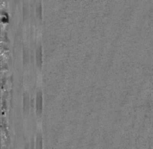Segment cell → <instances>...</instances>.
Returning a JSON list of instances; mask_svg holds the SVG:
<instances>
[{
    "mask_svg": "<svg viewBox=\"0 0 153 149\" xmlns=\"http://www.w3.org/2000/svg\"><path fill=\"white\" fill-rule=\"evenodd\" d=\"M42 103H43V96L42 91L40 88L36 90V113L38 115H40L42 112Z\"/></svg>",
    "mask_w": 153,
    "mask_h": 149,
    "instance_id": "1",
    "label": "cell"
},
{
    "mask_svg": "<svg viewBox=\"0 0 153 149\" xmlns=\"http://www.w3.org/2000/svg\"><path fill=\"white\" fill-rule=\"evenodd\" d=\"M36 66L39 69H41L42 66V46L40 42H39L36 44Z\"/></svg>",
    "mask_w": 153,
    "mask_h": 149,
    "instance_id": "2",
    "label": "cell"
},
{
    "mask_svg": "<svg viewBox=\"0 0 153 149\" xmlns=\"http://www.w3.org/2000/svg\"><path fill=\"white\" fill-rule=\"evenodd\" d=\"M23 105H24V114H27L30 107V97L27 90H25L23 94Z\"/></svg>",
    "mask_w": 153,
    "mask_h": 149,
    "instance_id": "3",
    "label": "cell"
},
{
    "mask_svg": "<svg viewBox=\"0 0 153 149\" xmlns=\"http://www.w3.org/2000/svg\"><path fill=\"white\" fill-rule=\"evenodd\" d=\"M36 149H42V135L40 131L36 132Z\"/></svg>",
    "mask_w": 153,
    "mask_h": 149,
    "instance_id": "4",
    "label": "cell"
},
{
    "mask_svg": "<svg viewBox=\"0 0 153 149\" xmlns=\"http://www.w3.org/2000/svg\"><path fill=\"white\" fill-rule=\"evenodd\" d=\"M36 15L38 19L41 21L42 15V1H38L36 4Z\"/></svg>",
    "mask_w": 153,
    "mask_h": 149,
    "instance_id": "5",
    "label": "cell"
},
{
    "mask_svg": "<svg viewBox=\"0 0 153 149\" xmlns=\"http://www.w3.org/2000/svg\"><path fill=\"white\" fill-rule=\"evenodd\" d=\"M28 54H29V50H28L27 46L25 45L24 47V62L28 59Z\"/></svg>",
    "mask_w": 153,
    "mask_h": 149,
    "instance_id": "6",
    "label": "cell"
}]
</instances>
